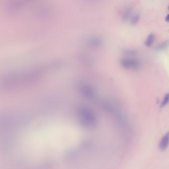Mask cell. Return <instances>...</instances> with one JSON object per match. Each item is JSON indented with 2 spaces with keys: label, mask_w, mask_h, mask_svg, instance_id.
Here are the masks:
<instances>
[{
  "label": "cell",
  "mask_w": 169,
  "mask_h": 169,
  "mask_svg": "<svg viewBox=\"0 0 169 169\" xmlns=\"http://www.w3.org/2000/svg\"><path fill=\"white\" fill-rule=\"evenodd\" d=\"M169 103V93H167L164 96L163 100L161 104V108H164Z\"/></svg>",
  "instance_id": "5b68a950"
},
{
  "label": "cell",
  "mask_w": 169,
  "mask_h": 169,
  "mask_svg": "<svg viewBox=\"0 0 169 169\" xmlns=\"http://www.w3.org/2000/svg\"><path fill=\"white\" fill-rule=\"evenodd\" d=\"M131 12H132V10L130 8L128 9L127 11H125V12H124V14L123 15L124 19L126 20V19H128V18H130V16H131Z\"/></svg>",
  "instance_id": "ba28073f"
},
{
  "label": "cell",
  "mask_w": 169,
  "mask_h": 169,
  "mask_svg": "<svg viewBox=\"0 0 169 169\" xmlns=\"http://www.w3.org/2000/svg\"><path fill=\"white\" fill-rule=\"evenodd\" d=\"M169 145V132H168L163 136V138L160 141L159 147L160 150L162 151H165L168 148Z\"/></svg>",
  "instance_id": "7a4b0ae2"
},
{
  "label": "cell",
  "mask_w": 169,
  "mask_h": 169,
  "mask_svg": "<svg viewBox=\"0 0 169 169\" xmlns=\"http://www.w3.org/2000/svg\"><path fill=\"white\" fill-rule=\"evenodd\" d=\"M168 9H169V7H168Z\"/></svg>",
  "instance_id": "30bf717a"
},
{
  "label": "cell",
  "mask_w": 169,
  "mask_h": 169,
  "mask_svg": "<svg viewBox=\"0 0 169 169\" xmlns=\"http://www.w3.org/2000/svg\"><path fill=\"white\" fill-rule=\"evenodd\" d=\"M165 21L168 22H169V14L167 15L166 17L165 18Z\"/></svg>",
  "instance_id": "9c48e42d"
},
{
  "label": "cell",
  "mask_w": 169,
  "mask_h": 169,
  "mask_svg": "<svg viewBox=\"0 0 169 169\" xmlns=\"http://www.w3.org/2000/svg\"><path fill=\"white\" fill-rule=\"evenodd\" d=\"M121 65L126 70H136L141 67V61L136 58L131 57L123 58L121 60Z\"/></svg>",
  "instance_id": "6da1fadb"
},
{
  "label": "cell",
  "mask_w": 169,
  "mask_h": 169,
  "mask_svg": "<svg viewBox=\"0 0 169 169\" xmlns=\"http://www.w3.org/2000/svg\"><path fill=\"white\" fill-rule=\"evenodd\" d=\"M169 46V40L164 41L163 42L158 44L155 47V50L157 51H162L167 48Z\"/></svg>",
  "instance_id": "3957f363"
},
{
  "label": "cell",
  "mask_w": 169,
  "mask_h": 169,
  "mask_svg": "<svg viewBox=\"0 0 169 169\" xmlns=\"http://www.w3.org/2000/svg\"><path fill=\"white\" fill-rule=\"evenodd\" d=\"M123 52L125 55L129 56H134L136 54V51L132 49H124V50L123 51Z\"/></svg>",
  "instance_id": "52a82bcc"
},
{
  "label": "cell",
  "mask_w": 169,
  "mask_h": 169,
  "mask_svg": "<svg viewBox=\"0 0 169 169\" xmlns=\"http://www.w3.org/2000/svg\"><path fill=\"white\" fill-rule=\"evenodd\" d=\"M155 38L156 36L154 34H150L148 36L145 42V45L147 47H150L151 46L155 40Z\"/></svg>",
  "instance_id": "277c9868"
},
{
  "label": "cell",
  "mask_w": 169,
  "mask_h": 169,
  "mask_svg": "<svg viewBox=\"0 0 169 169\" xmlns=\"http://www.w3.org/2000/svg\"><path fill=\"white\" fill-rule=\"evenodd\" d=\"M140 18V15L139 14H136L135 15H134V16H132V18L131 20V22L132 25H136L138 22Z\"/></svg>",
  "instance_id": "8992f818"
}]
</instances>
